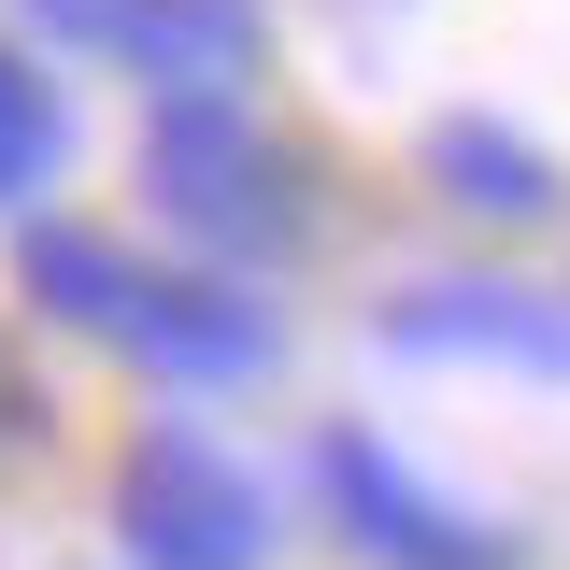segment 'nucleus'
Returning <instances> with one entry per match:
<instances>
[{
    "instance_id": "6e6552de",
    "label": "nucleus",
    "mask_w": 570,
    "mask_h": 570,
    "mask_svg": "<svg viewBox=\"0 0 570 570\" xmlns=\"http://www.w3.org/2000/svg\"><path fill=\"white\" fill-rule=\"evenodd\" d=\"M115 71H129L142 100H257V71H272V0H142Z\"/></svg>"
},
{
    "instance_id": "423d86ee",
    "label": "nucleus",
    "mask_w": 570,
    "mask_h": 570,
    "mask_svg": "<svg viewBox=\"0 0 570 570\" xmlns=\"http://www.w3.org/2000/svg\"><path fill=\"white\" fill-rule=\"evenodd\" d=\"M414 186L456 214V228H557V214H570L557 142L513 129V115H485V100H456V115L414 129Z\"/></svg>"
},
{
    "instance_id": "39448f33",
    "label": "nucleus",
    "mask_w": 570,
    "mask_h": 570,
    "mask_svg": "<svg viewBox=\"0 0 570 570\" xmlns=\"http://www.w3.org/2000/svg\"><path fill=\"white\" fill-rule=\"evenodd\" d=\"M371 343L428 356V371H528V385H570V299L528 272H428L400 299H371Z\"/></svg>"
},
{
    "instance_id": "1a4fd4ad",
    "label": "nucleus",
    "mask_w": 570,
    "mask_h": 570,
    "mask_svg": "<svg viewBox=\"0 0 570 570\" xmlns=\"http://www.w3.org/2000/svg\"><path fill=\"white\" fill-rule=\"evenodd\" d=\"M71 171H86V115H71V71L43 43H14L0 29V228H29V214L71 200Z\"/></svg>"
},
{
    "instance_id": "20e7f679",
    "label": "nucleus",
    "mask_w": 570,
    "mask_h": 570,
    "mask_svg": "<svg viewBox=\"0 0 570 570\" xmlns=\"http://www.w3.org/2000/svg\"><path fill=\"white\" fill-rule=\"evenodd\" d=\"M115 371H129L157 414H214V400H257L285 371V299L257 272H214V257H142V299L115 328Z\"/></svg>"
},
{
    "instance_id": "9d476101",
    "label": "nucleus",
    "mask_w": 570,
    "mask_h": 570,
    "mask_svg": "<svg viewBox=\"0 0 570 570\" xmlns=\"http://www.w3.org/2000/svg\"><path fill=\"white\" fill-rule=\"evenodd\" d=\"M129 14L142 0H14V43H43V58H115Z\"/></svg>"
},
{
    "instance_id": "f03ea898",
    "label": "nucleus",
    "mask_w": 570,
    "mask_h": 570,
    "mask_svg": "<svg viewBox=\"0 0 570 570\" xmlns=\"http://www.w3.org/2000/svg\"><path fill=\"white\" fill-rule=\"evenodd\" d=\"M115 570H285L299 542V485H272L214 414H142L100 485Z\"/></svg>"
},
{
    "instance_id": "f257e3e1",
    "label": "nucleus",
    "mask_w": 570,
    "mask_h": 570,
    "mask_svg": "<svg viewBox=\"0 0 570 570\" xmlns=\"http://www.w3.org/2000/svg\"><path fill=\"white\" fill-rule=\"evenodd\" d=\"M129 186H142V228H171V257H214V272H257V285L328 243V171L257 100H142Z\"/></svg>"
},
{
    "instance_id": "7ed1b4c3",
    "label": "nucleus",
    "mask_w": 570,
    "mask_h": 570,
    "mask_svg": "<svg viewBox=\"0 0 570 570\" xmlns=\"http://www.w3.org/2000/svg\"><path fill=\"white\" fill-rule=\"evenodd\" d=\"M299 528H328L356 570H528V542L485 499H456L428 456H400L385 428L328 414L299 442Z\"/></svg>"
},
{
    "instance_id": "0eeeda50",
    "label": "nucleus",
    "mask_w": 570,
    "mask_h": 570,
    "mask_svg": "<svg viewBox=\"0 0 570 570\" xmlns=\"http://www.w3.org/2000/svg\"><path fill=\"white\" fill-rule=\"evenodd\" d=\"M129 299H142V243L115 228V214H71V200H58V214H29V228H14V314H29V328L115 356Z\"/></svg>"
}]
</instances>
